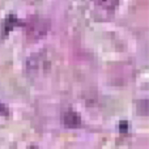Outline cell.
Listing matches in <instances>:
<instances>
[{"mask_svg": "<svg viewBox=\"0 0 149 149\" xmlns=\"http://www.w3.org/2000/svg\"><path fill=\"white\" fill-rule=\"evenodd\" d=\"M50 22L49 18L43 17H31L26 24V36L31 41H37V39L43 38L47 34V31L50 30Z\"/></svg>", "mask_w": 149, "mask_h": 149, "instance_id": "cell-1", "label": "cell"}, {"mask_svg": "<svg viewBox=\"0 0 149 149\" xmlns=\"http://www.w3.org/2000/svg\"><path fill=\"white\" fill-rule=\"evenodd\" d=\"M62 120L63 124L68 128H77V127L81 126V116L79 113L73 110H67L65 113H63Z\"/></svg>", "mask_w": 149, "mask_h": 149, "instance_id": "cell-2", "label": "cell"}, {"mask_svg": "<svg viewBox=\"0 0 149 149\" xmlns=\"http://www.w3.org/2000/svg\"><path fill=\"white\" fill-rule=\"evenodd\" d=\"M17 24H20V20H18L16 16H13V15L8 16V17L4 20V22H3V31H1L3 37L7 36V34L9 33V31L12 30V29L15 28Z\"/></svg>", "mask_w": 149, "mask_h": 149, "instance_id": "cell-3", "label": "cell"}, {"mask_svg": "<svg viewBox=\"0 0 149 149\" xmlns=\"http://www.w3.org/2000/svg\"><path fill=\"white\" fill-rule=\"evenodd\" d=\"M102 4L106 8H111L113 9V8H115L119 4V0H102Z\"/></svg>", "mask_w": 149, "mask_h": 149, "instance_id": "cell-4", "label": "cell"}, {"mask_svg": "<svg viewBox=\"0 0 149 149\" xmlns=\"http://www.w3.org/2000/svg\"><path fill=\"white\" fill-rule=\"evenodd\" d=\"M9 113V110H8V106L7 105H4L3 102H0V114H3V115H7V114Z\"/></svg>", "mask_w": 149, "mask_h": 149, "instance_id": "cell-5", "label": "cell"}, {"mask_svg": "<svg viewBox=\"0 0 149 149\" xmlns=\"http://www.w3.org/2000/svg\"><path fill=\"white\" fill-rule=\"evenodd\" d=\"M119 130L123 131V132H126L127 130H128V123H127V122H122V123L119 124Z\"/></svg>", "mask_w": 149, "mask_h": 149, "instance_id": "cell-6", "label": "cell"}]
</instances>
